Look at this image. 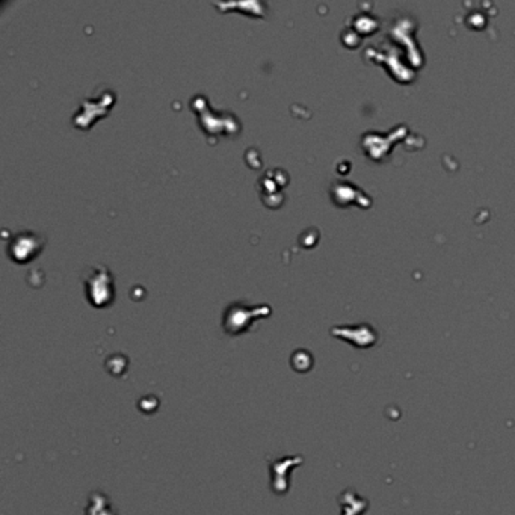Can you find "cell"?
Listing matches in <instances>:
<instances>
[{
	"instance_id": "obj_4",
	"label": "cell",
	"mask_w": 515,
	"mask_h": 515,
	"mask_svg": "<svg viewBox=\"0 0 515 515\" xmlns=\"http://www.w3.org/2000/svg\"><path fill=\"white\" fill-rule=\"evenodd\" d=\"M115 102V94L111 91V89L105 88L103 91H98L97 97L89 98L83 103V106L79 109L77 114L73 118L74 126L81 127V128H88L91 126L95 118L106 115Z\"/></svg>"
},
{
	"instance_id": "obj_1",
	"label": "cell",
	"mask_w": 515,
	"mask_h": 515,
	"mask_svg": "<svg viewBox=\"0 0 515 515\" xmlns=\"http://www.w3.org/2000/svg\"><path fill=\"white\" fill-rule=\"evenodd\" d=\"M86 298L94 307H105L114 300V279L106 266L88 269L83 279Z\"/></svg>"
},
{
	"instance_id": "obj_3",
	"label": "cell",
	"mask_w": 515,
	"mask_h": 515,
	"mask_svg": "<svg viewBox=\"0 0 515 515\" xmlns=\"http://www.w3.org/2000/svg\"><path fill=\"white\" fill-rule=\"evenodd\" d=\"M44 246V239L34 232H20L11 237L8 242L6 251L9 259L15 263H27L41 253Z\"/></svg>"
},
{
	"instance_id": "obj_2",
	"label": "cell",
	"mask_w": 515,
	"mask_h": 515,
	"mask_svg": "<svg viewBox=\"0 0 515 515\" xmlns=\"http://www.w3.org/2000/svg\"><path fill=\"white\" fill-rule=\"evenodd\" d=\"M269 305L248 307L242 302H233L224 313V330L229 334H241L250 328L253 321L269 316Z\"/></svg>"
}]
</instances>
